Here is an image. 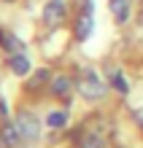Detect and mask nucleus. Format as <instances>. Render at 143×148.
Instances as JSON below:
<instances>
[{
  "mask_svg": "<svg viewBox=\"0 0 143 148\" xmlns=\"http://www.w3.org/2000/svg\"><path fill=\"white\" fill-rule=\"evenodd\" d=\"M16 127H19V132H22V137L24 140H38V135H41V124H38V119L32 116V113H27V110H19L16 113Z\"/></svg>",
  "mask_w": 143,
  "mask_h": 148,
  "instance_id": "f03ea898",
  "label": "nucleus"
},
{
  "mask_svg": "<svg viewBox=\"0 0 143 148\" xmlns=\"http://www.w3.org/2000/svg\"><path fill=\"white\" fill-rule=\"evenodd\" d=\"M62 19H65V5H62V0H49L46 8H43V22H46V27H57Z\"/></svg>",
  "mask_w": 143,
  "mask_h": 148,
  "instance_id": "7ed1b4c3",
  "label": "nucleus"
},
{
  "mask_svg": "<svg viewBox=\"0 0 143 148\" xmlns=\"http://www.w3.org/2000/svg\"><path fill=\"white\" fill-rule=\"evenodd\" d=\"M46 124H49L51 129H59V127H65V124H68V116H65L62 110H54V113H49Z\"/></svg>",
  "mask_w": 143,
  "mask_h": 148,
  "instance_id": "1a4fd4ad",
  "label": "nucleus"
},
{
  "mask_svg": "<svg viewBox=\"0 0 143 148\" xmlns=\"http://www.w3.org/2000/svg\"><path fill=\"white\" fill-rule=\"evenodd\" d=\"M111 11H113V19L124 24L130 19V0H111Z\"/></svg>",
  "mask_w": 143,
  "mask_h": 148,
  "instance_id": "423d86ee",
  "label": "nucleus"
},
{
  "mask_svg": "<svg viewBox=\"0 0 143 148\" xmlns=\"http://www.w3.org/2000/svg\"><path fill=\"white\" fill-rule=\"evenodd\" d=\"M49 81V70H38V75H35V78H30V89H35V86H43V84H46Z\"/></svg>",
  "mask_w": 143,
  "mask_h": 148,
  "instance_id": "9b49d317",
  "label": "nucleus"
},
{
  "mask_svg": "<svg viewBox=\"0 0 143 148\" xmlns=\"http://www.w3.org/2000/svg\"><path fill=\"white\" fill-rule=\"evenodd\" d=\"M22 140V132L16 124H3V129H0V143H3V148H14L19 145Z\"/></svg>",
  "mask_w": 143,
  "mask_h": 148,
  "instance_id": "20e7f679",
  "label": "nucleus"
},
{
  "mask_svg": "<svg viewBox=\"0 0 143 148\" xmlns=\"http://www.w3.org/2000/svg\"><path fill=\"white\" fill-rule=\"evenodd\" d=\"M81 148H105V140H103L100 135H89V137H84Z\"/></svg>",
  "mask_w": 143,
  "mask_h": 148,
  "instance_id": "9d476101",
  "label": "nucleus"
},
{
  "mask_svg": "<svg viewBox=\"0 0 143 148\" xmlns=\"http://www.w3.org/2000/svg\"><path fill=\"white\" fill-rule=\"evenodd\" d=\"M140 24H143V14H140Z\"/></svg>",
  "mask_w": 143,
  "mask_h": 148,
  "instance_id": "4468645a",
  "label": "nucleus"
},
{
  "mask_svg": "<svg viewBox=\"0 0 143 148\" xmlns=\"http://www.w3.org/2000/svg\"><path fill=\"white\" fill-rule=\"evenodd\" d=\"M78 92H81V97H86V100H100L105 94V84L97 78V73L86 70L81 78H78Z\"/></svg>",
  "mask_w": 143,
  "mask_h": 148,
  "instance_id": "f257e3e1",
  "label": "nucleus"
},
{
  "mask_svg": "<svg viewBox=\"0 0 143 148\" xmlns=\"http://www.w3.org/2000/svg\"><path fill=\"white\" fill-rule=\"evenodd\" d=\"M111 84H113L119 92H127V81L122 78V73H113V75H111Z\"/></svg>",
  "mask_w": 143,
  "mask_h": 148,
  "instance_id": "f8f14e48",
  "label": "nucleus"
},
{
  "mask_svg": "<svg viewBox=\"0 0 143 148\" xmlns=\"http://www.w3.org/2000/svg\"><path fill=\"white\" fill-rule=\"evenodd\" d=\"M3 3H14V0H3Z\"/></svg>",
  "mask_w": 143,
  "mask_h": 148,
  "instance_id": "ddd939ff",
  "label": "nucleus"
},
{
  "mask_svg": "<svg viewBox=\"0 0 143 148\" xmlns=\"http://www.w3.org/2000/svg\"><path fill=\"white\" fill-rule=\"evenodd\" d=\"M11 70H14L16 75H27V73H30L27 57H24V54H14V57H11Z\"/></svg>",
  "mask_w": 143,
  "mask_h": 148,
  "instance_id": "6e6552de",
  "label": "nucleus"
},
{
  "mask_svg": "<svg viewBox=\"0 0 143 148\" xmlns=\"http://www.w3.org/2000/svg\"><path fill=\"white\" fill-rule=\"evenodd\" d=\"M51 92H54L57 97H68L70 94V78L68 75H57L54 81H51Z\"/></svg>",
  "mask_w": 143,
  "mask_h": 148,
  "instance_id": "0eeeda50",
  "label": "nucleus"
},
{
  "mask_svg": "<svg viewBox=\"0 0 143 148\" xmlns=\"http://www.w3.org/2000/svg\"><path fill=\"white\" fill-rule=\"evenodd\" d=\"M92 30H95V19H92V11H86L81 14V19H78V24H76V35H78V40H86L89 35H92Z\"/></svg>",
  "mask_w": 143,
  "mask_h": 148,
  "instance_id": "39448f33",
  "label": "nucleus"
}]
</instances>
